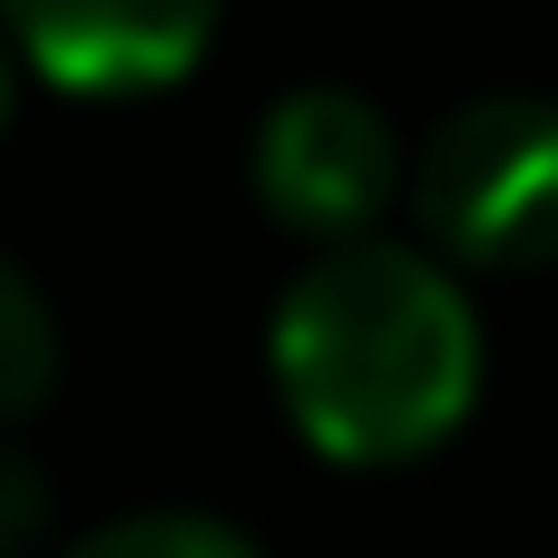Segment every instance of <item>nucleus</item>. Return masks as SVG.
<instances>
[{"instance_id": "nucleus-1", "label": "nucleus", "mask_w": 558, "mask_h": 558, "mask_svg": "<svg viewBox=\"0 0 558 558\" xmlns=\"http://www.w3.org/2000/svg\"><path fill=\"white\" fill-rule=\"evenodd\" d=\"M265 363L294 432L324 461L383 471V461H422L471 422L481 314L432 245L353 235V245H314V265L275 294Z\"/></svg>"}, {"instance_id": "nucleus-2", "label": "nucleus", "mask_w": 558, "mask_h": 558, "mask_svg": "<svg viewBox=\"0 0 558 558\" xmlns=\"http://www.w3.org/2000/svg\"><path fill=\"white\" fill-rule=\"evenodd\" d=\"M412 216L441 265H558V98L481 88L412 147Z\"/></svg>"}, {"instance_id": "nucleus-3", "label": "nucleus", "mask_w": 558, "mask_h": 558, "mask_svg": "<svg viewBox=\"0 0 558 558\" xmlns=\"http://www.w3.org/2000/svg\"><path fill=\"white\" fill-rule=\"evenodd\" d=\"M245 177L275 226H294L314 245H353L412 186V157H402V128L383 118V98H363L343 78H304L255 118Z\"/></svg>"}, {"instance_id": "nucleus-4", "label": "nucleus", "mask_w": 558, "mask_h": 558, "mask_svg": "<svg viewBox=\"0 0 558 558\" xmlns=\"http://www.w3.org/2000/svg\"><path fill=\"white\" fill-rule=\"evenodd\" d=\"M216 10L226 0H0V39L69 98H137L206 59Z\"/></svg>"}, {"instance_id": "nucleus-5", "label": "nucleus", "mask_w": 558, "mask_h": 558, "mask_svg": "<svg viewBox=\"0 0 558 558\" xmlns=\"http://www.w3.org/2000/svg\"><path fill=\"white\" fill-rule=\"evenodd\" d=\"M59 392V314L20 255H0V432Z\"/></svg>"}, {"instance_id": "nucleus-6", "label": "nucleus", "mask_w": 558, "mask_h": 558, "mask_svg": "<svg viewBox=\"0 0 558 558\" xmlns=\"http://www.w3.org/2000/svg\"><path fill=\"white\" fill-rule=\"evenodd\" d=\"M59 558H265L235 520H206V510H137V520H108L88 539H69Z\"/></svg>"}, {"instance_id": "nucleus-7", "label": "nucleus", "mask_w": 558, "mask_h": 558, "mask_svg": "<svg viewBox=\"0 0 558 558\" xmlns=\"http://www.w3.org/2000/svg\"><path fill=\"white\" fill-rule=\"evenodd\" d=\"M49 510H59L49 471H39L29 451H10V441H0V558H39V539H49Z\"/></svg>"}, {"instance_id": "nucleus-8", "label": "nucleus", "mask_w": 558, "mask_h": 558, "mask_svg": "<svg viewBox=\"0 0 558 558\" xmlns=\"http://www.w3.org/2000/svg\"><path fill=\"white\" fill-rule=\"evenodd\" d=\"M10 108H20V59H10V39H0V128H10Z\"/></svg>"}]
</instances>
